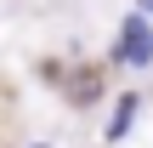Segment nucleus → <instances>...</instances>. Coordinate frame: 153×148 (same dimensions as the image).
Here are the masks:
<instances>
[{
	"mask_svg": "<svg viewBox=\"0 0 153 148\" xmlns=\"http://www.w3.org/2000/svg\"><path fill=\"white\" fill-rule=\"evenodd\" d=\"M108 68H119V74H148L153 68V23L148 17H136V11L119 17L114 46H108Z\"/></svg>",
	"mask_w": 153,
	"mask_h": 148,
	"instance_id": "1",
	"label": "nucleus"
},
{
	"mask_svg": "<svg viewBox=\"0 0 153 148\" xmlns=\"http://www.w3.org/2000/svg\"><path fill=\"white\" fill-rule=\"evenodd\" d=\"M136 120H142V91L131 86V91H119V97H114V114H108V125H102V143L119 148L131 131H136Z\"/></svg>",
	"mask_w": 153,
	"mask_h": 148,
	"instance_id": "2",
	"label": "nucleus"
},
{
	"mask_svg": "<svg viewBox=\"0 0 153 148\" xmlns=\"http://www.w3.org/2000/svg\"><path fill=\"white\" fill-rule=\"evenodd\" d=\"M131 11H136V17H148V23H153V0H131Z\"/></svg>",
	"mask_w": 153,
	"mask_h": 148,
	"instance_id": "3",
	"label": "nucleus"
},
{
	"mask_svg": "<svg viewBox=\"0 0 153 148\" xmlns=\"http://www.w3.org/2000/svg\"><path fill=\"white\" fill-rule=\"evenodd\" d=\"M23 148H51V143H45V137H40V143H23Z\"/></svg>",
	"mask_w": 153,
	"mask_h": 148,
	"instance_id": "4",
	"label": "nucleus"
}]
</instances>
